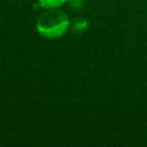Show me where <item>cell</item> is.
<instances>
[{
	"label": "cell",
	"instance_id": "6da1fadb",
	"mask_svg": "<svg viewBox=\"0 0 147 147\" xmlns=\"http://www.w3.org/2000/svg\"><path fill=\"white\" fill-rule=\"evenodd\" d=\"M70 21L65 13L60 9H47L37 21L38 33L47 39H57L69 29Z\"/></svg>",
	"mask_w": 147,
	"mask_h": 147
},
{
	"label": "cell",
	"instance_id": "7a4b0ae2",
	"mask_svg": "<svg viewBox=\"0 0 147 147\" xmlns=\"http://www.w3.org/2000/svg\"><path fill=\"white\" fill-rule=\"evenodd\" d=\"M88 26L90 23L85 17H76L70 22L69 29L75 33H83L88 29Z\"/></svg>",
	"mask_w": 147,
	"mask_h": 147
},
{
	"label": "cell",
	"instance_id": "3957f363",
	"mask_svg": "<svg viewBox=\"0 0 147 147\" xmlns=\"http://www.w3.org/2000/svg\"><path fill=\"white\" fill-rule=\"evenodd\" d=\"M68 0H38L39 7H42L45 9H54L63 6Z\"/></svg>",
	"mask_w": 147,
	"mask_h": 147
},
{
	"label": "cell",
	"instance_id": "277c9868",
	"mask_svg": "<svg viewBox=\"0 0 147 147\" xmlns=\"http://www.w3.org/2000/svg\"><path fill=\"white\" fill-rule=\"evenodd\" d=\"M85 1L86 0H68V3L74 10H80L83 8Z\"/></svg>",
	"mask_w": 147,
	"mask_h": 147
}]
</instances>
